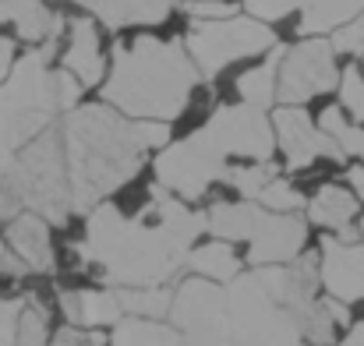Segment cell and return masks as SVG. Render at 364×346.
<instances>
[{
	"mask_svg": "<svg viewBox=\"0 0 364 346\" xmlns=\"http://www.w3.org/2000/svg\"><path fill=\"white\" fill-rule=\"evenodd\" d=\"M85 216L78 258L110 286H166L188 265L198 233H209L205 212L191 209L159 180L149 188V202L134 220L110 202H100Z\"/></svg>",
	"mask_w": 364,
	"mask_h": 346,
	"instance_id": "obj_1",
	"label": "cell"
},
{
	"mask_svg": "<svg viewBox=\"0 0 364 346\" xmlns=\"http://www.w3.org/2000/svg\"><path fill=\"white\" fill-rule=\"evenodd\" d=\"M170 322L188 346H308L287 308V265H255L230 283L191 276L173 290Z\"/></svg>",
	"mask_w": 364,
	"mask_h": 346,
	"instance_id": "obj_2",
	"label": "cell"
},
{
	"mask_svg": "<svg viewBox=\"0 0 364 346\" xmlns=\"http://www.w3.org/2000/svg\"><path fill=\"white\" fill-rule=\"evenodd\" d=\"M60 127L75 212H89L124 188L152 148L170 141L166 120H134L110 103H89L68 110Z\"/></svg>",
	"mask_w": 364,
	"mask_h": 346,
	"instance_id": "obj_3",
	"label": "cell"
},
{
	"mask_svg": "<svg viewBox=\"0 0 364 346\" xmlns=\"http://www.w3.org/2000/svg\"><path fill=\"white\" fill-rule=\"evenodd\" d=\"M202 71L195 67L184 36H134L114 46L107 82L100 85L103 103L117 107L134 120H166L188 114L191 99L198 96Z\"/></svg>",
	"mask_w": 364,
	"mask_h": 346,
	"instance_id": "obj_4",
	"label": "cell"
},
{
	"mask_svg": "<svg viewBox=\"0 0 364 346\" xmlns=\"http://www.w3.org/2000/svg\"><path fill=\"white\" fill-rule=\"evenodd\" d=\"M57 57L53 43H43L14 60L11 75L0 82V173L14 163V156L60 114L57 99V71L50 60Z\"/></svg>",
	"mask_w": 364,
	"mask_h": 346,
	"instance_id": "obj_5",
	"label": "cell"
},
{
	"mask_svg": "<svg viewBox=\"0 0 364 346\" xmlns=\"http://www.w3.org/2000/svg\"><path fill=\"white\" fill-rule=\"evenodd\" d=\"M209 233L220 240L247 244L251 265H287L304 254L308 223L297 212H272L262 202H216L205 209Z\"/></svg>",
	"mask_w": 364,
	"mask_h": 346,
	"instance_id": "obj_6",
	"label": "cell"
},
{
	"mask_svg": "<svg viewBox=\"0 0 364 346\" xmlns=\"http://www.w3.org/2000/svg\"><path fill=\"white\" fill-rule=\"evenodd\" d=\"M4 188L14 195V202L21 209H32L39 216H46L50 223H68L75 212V198H71V177H68V159H64V141H60V127H46L43 134H36L18 156L14 163L0 173Z\"/></svg>",
	"mask_w": 364,
	"mask_h": 346,
	"instance_id": "obj_7",
	"label": "cell"
},
{
	"mask_svg": "<svg viewBox=\"0 0 364 346\" xmlns=\"http://www.w3.org/2000/svg\"><path fill=\"white\" fill-rule=\"evenodd\" d=\"M184 46L202 78H220L241 60L265 57L272 46H279V36L269 21L255 14H230L216 21H191V28L184 32Z\"/></svg>",
	"mask_w": 364,
	"mask_h": 346,
	"instance_id": "obj_8",
	"label": "cell"
},
{
	"mask_svg": "<svg viewBox=\"0 0 364 346\" xmlns=\"http://www.w3.org/2000/svg\"><path fill=\"white\" fill-rule=\"evenodd\" d=\"M191 138L216 159H272L276 156V131L272 117L247 103H227L216 107L191 131Z\"/></svg>",
	"mask_w": 364,
	"mask_h": 346,
	"instance_id": "obj_9",
	"label": "cell"
},
{
	"mask_svg": "<svg viewBox=\"0 0 364 346\" xmlns=\"http://www.w3.org/2000/svg\"><path fill=\"white\" fill-rule=\"evenodd\" d=\"M336 85H340V64H336V46L329 36H301L294 46L283 50L276 103L304 107L315 96L333 92Z\"/></svg>",
	"mask_w": 364,
	"mask_h": 346,
	"instance_id": "obj_10",
	"label": "cell"
},
{
	"mask_svg": "<svg viewBox=\"0 0 364 346\" xmlns=\"http://www.w3.org/2000/svg\"><path fill=\"white\" fill-rule=\"evenodd\" d=\"M152 170H156V180H159L166 191H173V195L184 198V202H198V198H205L216 184H223V177H227L230 166L220 163V159H213V156L188 134V138H181V141H166V145L159 148Z\"/></svg>",
	"mask_w": 364,
	"mask_h": 346,
	"instance_id": "obj_11",
	"label": "cell"
},
{
	"mask_svg": "<svg viewBox=\"0 0 364 346\" xmlns=\"http://www.w3.org/2000/svg\"><path fill=\"white\" fill-rule=\"evenodd\" d=\"M272 131H276V148L287 159V170H304L315 159H333V163L347 159L340 152V145L318 127V120L308 114L304 107L279 103L272 110Z\"/></svg>",
	"mask_w": 364,
	"mask_h": 346,
	"instance_id": "obj_12",
	"label": "cell"
},
{
	"mask_svg": "<svg viewBox=\"0 0 364 346\" xmlns=\"http://www.w3.org/2000/svg\"><path fill=\"white\" fill-rule=\"evenodd\" d=\"M60 67H68L82 85L85 92L89 89H100L107 82V53H103V36H100V21L92 14H78V18H68V28H64V53H60Z\"/></svg>",
	"mask_w": 364,
	"mask_h": 346,
	"instance_id": "obj_13",
	"label": "cell"
},
{
	"mask_svg": "<svg viewBox=\"0 0 364 346\" xmlns=\"http://www.w3.org/2000/svg\"><path fill=\"white\" fill-rule=\"evenodd\" d=\"M318 254V276L329 297L343 304L364 301V240H340L326 237Z\"/></svg>",
	"mask_w": 364,
	"mask_h": 346,
	"instance_id": "obj_14",
	"label": "cell"
},
{
	"mask_svg": "<svg viewBox=\"0 0 364 346\" xmlns=\"http://www.w3.org/2000/svg\"><path fill=\"white\" fill-rule=\"evenodd\" d=\"M11 28L21 43L43 46L50 39H60L68 28V18H60L46 0H0V28Z\"/></svg>",
	"mask_w": 364,
	"mask_h": 346,
	"instance_id": "obj_15",
	"label": "cell"
},
{
	"mask_svg": "<svg viewBox=\"0 0 364 346\" xmlns=\"http://www.w3.org/2000/svg\"><path fill=\"white\" fill-rule=\"evenodd\" d=\"M4 240L11 244V251L28 265V272H50L53 269V244H50V220L21 209L7 220Z\"/></svg>",
	"mask_w": 364,
	"mask_h": 346,
	"instance_id": "obj_16",
	"label": "cell"
},
{
	"mask_svg": "<svg viewBox=\"0 0 364 346\" xmlns=\"http://www.w3.org/2000/svg\"><path fill=\"white\" fill-rule=\"evenodd\" d=\"M361 212V195L343 184H322L318 195L308 202V220L322 230H333L340 240H361V230L354 227Z\"/></svg>",
	"mask_w": 364,
	"mask_h": 346,
	"instance_id": "obj_17",
	"label": "cell"
},
{
	"mask_svg": "<svg viewBox=\"0 0 364 346\" xmlns=\"http://www.w3.org/2000/svg\"><path fill=\"white\" fill-rule=\"evenodd\" d=\"M60 311L68 315L71 325H85V329H114L124 318L114 286L110 290H64Z\"/></svg>",
	"mask_w": 364,
	"mask_h": 346,
	"instance_id": "obj_18",
	"label": "cell"
},
{
	"mask_svg": "<svg viewBox=\"0 0 364 346\" xmlns=\"http://www.w3.org/2000/svg\"><path fill=\"white\" fill-rule=\"evenodd\" d=\"M96 21L121 32L127 25H163L173 11V0H75Z\"/></svg>",
	"mask_w": 364,
	"mask_h": 346,
	"instance_id": "obj_19",
	"label": "cell"
},
{
	"mask_svg": "<svg viewBox=\"0 0 364 346\" xmlns=\"http://www.w3.org/2000/svg\"><path fill=\"white\" fill-rule=\"evenodd\" d=\"M283 50H287V46H272L258 64L244 67L241 75L234 78V96H237V103L258 107V110H269V107L276 103V82H279Z\"/></svg>",
	"mask_w": 364,
	"mask_h": 346,
	"instance_id": "obj_20",
	"label": "cell"
},
{
	"mask_svg": "<svg viewBox=\"0 0 364 346\" xmlns=\"http://www.w3.org/2000/svg\"><path fill=\"white\" fill-rule=\"evenodd\" d=\"M364 11V0H308L297 14V36H333Z\"/></svg>",
	"mask_w": 364,
	"mask_h": 346,
	"instance_id": "obj_21",
	"label": "cell"
},
{
	"mask_svg": "<svg viewBox=\"0 0 364 346\" xmlns=\"http://www.w3.org/2000/svg\"><path fill=\"white\" fill-rule=\"evenodd\" d=\"M114 346H188L181 329L163 318H145V315H124L121 322L114 325Z\"/></svg>",
	"mask_w": 364,
	"mask_h": 346,
	"instance_id": "obj_22",
	"label": "cell"
},
{
	"mask_svg": "<svg viewBox=\"0 0 364 346\" xmlns=\"http://www.w3.org/2000/svg\"><path fill=\"white\" fill-rule=\"evenodd\" d=\"M188 269L195 276H205V279H216V283H230L237 272H241V258L234 254L230 240H213V244H202V247H191L188 254Z\"/></svg>",
	"mask_w": 364,
	"mask_h": 346,
	"instance_id": "obj_23",
	"label": "cell"
},
{
	"mask_svg": "<svg viewBox=\"0 0 364 346\" xmlns=\"http://www.w3.org/2000/svg\"><path fill=\"white\" fill-rule=\"evenodd\" d=\"M318 120V127L340 145V152L347 156V159H358L364 163V124L358 120H350L347 110L340 107V103H333V107H326L322 114L315 117Z\"/></svg>",
	"mask_w": 364,
	"mask_h": 346,
	"instance_id": "obj_24",
	"label": "cell"
},
{
	"mask_svg": "<svg viewBox=\"0 0 364 346\" xmlns=\"http://www.w3.org/2000/svg\"><path fill=\"white\" fill-rule=\"evenodd\" d=\"M124 315H145V318H163L170 315L173 290L166 286H114Z\"/></svg>",
	"mask_w": 364,
	"mask_h": 346,
	"instance_id": "obj_25",
	"label": "cell"
},
{
	"mask_svg": "<svg viewBox=\"0 0 364 346\" xmlns=\"http://www.w3.org/2000/svg\"><path fill=\"white\" fill-rule=\"evenodd\" d=\"M272 177H279V170L272 166V159H247V163H230L223 184L234 188L241 198H258V191H262Z\"/></svg>",
	"mask_w": 364,
	"mask_h": 346,
	"instance_id": "obj_26",
	"label": "cell"
},
{
	"mask_svg": "<svg viewBox=\"0 0 364 346\" xmlns=\"http://www.w3.org/2000/svg\"><path fill=\"white\" fill-rule=\"evenodd\" d=\"M336 92H340V107L347 110V117L364 124V60L361 57H354V60L340 71Z\"/></svg>",
	"mask_w": 364,
	"mask_h": 346,
	"instance_id": "obj_27",
	"label": "cell"
},
{
	"mask_svg": "<svg viewBox=\"0 0 364 346\" xmlns=\"http://www.w3.org/2000/svg\"><path fill=\"white\" fill-rule=\"evenodd\" d=\"M14 346H50V311L43 301L28 297L18 325V343Z\"/></svg>",
	"mask_w": 364,
	"mask_h": 346,
	"instance_id": "obj_28",
	"label": "cell"
},
{
	"mask_svg": "<svg viewBox=\"0 0 364 346\" xmlns=\"http://www.w3.org/2000/svg\"><path fill=\"white\" fill-rule=\"evenodd\" d=\"M251 202H262V205L272 209V212H301V209H308L304 195H301L287 177H272V180L258 191V198H251Z\"/></svg>",
	"mask_w": 364,
	"mask_h": 346,
	"instance_id": "obj_29",
	"label": "cell"
},
{
	"mask_svg": "<svg viewBox=\"0 0 364 346\" xmlns=\"http://www.w3.org/2000/svg\"><path fill=\"white\" fill-rule=\"evenodd\" d=\"M304 4L308 0H244V11L262 18V21H269V25H276V21H283L290 14H301Z\"/></svg>",
	"mask_w": 364,
	"mask_h": 346,
	"instance_id": "obj_30",
	"label": "cell"
},
{
	"mask_svg": "<svg viewBox=\"0 0 364 346\" xmlns=\"http://www.w3.org/2000/svg\"><path fill=\"white\" fill-rule=\"evenodd\" d=\"M329 39H333L336 53H347V57H364V11L354 18V21H347L343 28H336Z\"/></svg>",
	"mask_w": 364,
	"mask_h": 346,
	"instance_id": "obj_31",
	"label": "cell"
},
{
	"mask_svg": "<svg viewBox=\"0 0 364 346\" xmlns=\"http://www.w3.org/2000/svg\"><path fill=\"white\" fill-rule=\"evenodd\" d=\"M25 304H28V297H7V301H0V346L18 343V325H21Z\"/></svg>",
	"mask_w": 364,
	"mask_h": 346,
	"instance_id": "obj_32",
	"label": "cell"
},
{
	"mask_svg": "<svg viewBox=\"0 0 364 346\" xmlns=\"http://www.w3.org/2000/svg\"><path fill=\"white\" fill-rule=\"evenodd\" d=\"M110 340L100 329H85V325H64L50 336V346H107Z\"/></svg>",
	"mask_w": 364,
	"mask_h": 346,
	"instance_id": "obj_33",
	"label": "cell"
},
{
	"mask_svg": "<svg viewBox=\"0 0 364 346\" xmlns=\"http://www.w3.org/2000/svg\"><path fill=\"white\" fill-rule=\"evenodd\" d=\"M184 14L191 21H216V18L237 14V4L234 0H184Z\"/></svg>",
	"mask_w": 364,
	"mask_h": 346,
	"instance_id": "obj_34",
	"label": "cell"
},
{
	"mask_svg": "<svg viewBox=\"0 0 364 346\" xmlns=\"http://www.w3.org/2000/svg\"><path fill=\"white\" fill-rule=\"evenodd\" d=\"M0 272H4V276H25V272H28V265L11 251V244H7L4 237H0Z\"/></svg>",
	"mask_w": 364,
	"mask_h": 346,
	"instance_id": "obj_35",
	"label": "cell"
},
{
	"mask_svg": "<svg viewBox=\"0 0 364 346\" xmlns=\"http://www.w3.org/2000/svg\"><path fill=\"white\" fill-rule=\"evenodd\" d=\"M14 60H18V46H14V39H11V36H4V32H0V82L11 75Z\"/></svg>",
	"mask_w": 364,
	"mask_h": 346,
	"instance_id": "obj_36",
	"label": "cell"
},
{
	"mask_svg": "<svg viewBox=\"0 0 364 346\" xmlns=\"http://www.w3.org/2000/svg\"><path fill=\"white\" fill-rule=\"evenodd\" d=\"M347 184H350V188L364 198V163H358V166H350V170H347ZM358 230H361V240H364V220H361V227H358Z\"/></svg>",
	"mask_w": 364,
	"mask_h": 346,
	"instance_id": "obj_37",
	"label": "cell"
},
{
	"mask_svg": "<svg viewBox=\"0 0 364 346\" xmlns=\"http://www.w3.org/2000/svg\"><path fill=\"white\" fill-rule=\"evenodd\" d=\"M14 212H21V205L14 202V195L4 188V180H0V220H11Z\"/></svg>",
	"mask_w": 364,
	"mask_h": 346,
	"instance_id": "obj_38",
	"label": "cell"
},
{
	"mask_svg": "<svg viewBox=\"0 0 364 346\" xmlns=\"http://www.w3.org/2000/svg\"><path fill=\"white\" fill-rule=\"evenodd\" d=\"M333 346H364V322H358V325L343 336V343H333Z\"/></svg>",
	"mask_w": 364,
	"mask_h": 346,
	"instance_id": "obj_39",
	"label": "cell"
}]
</instances>
